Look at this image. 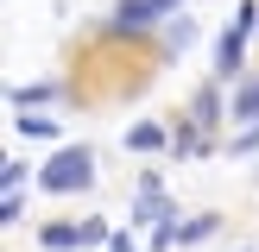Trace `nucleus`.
I'll return each instance as SVG.
<instances>
[{"label": "nucleus", "mask_w": 259, "mask_h": 252, "mask_svg": "<svg viewBox=\"0 0 259 252\" xmlns=\"http://www.w3.org/2000/svg\"><path fill=\"white\" fill-rule=\"evenodd\" d=\"M38 239H45V252H76V246H89V239H82V227H45Z\"/></svg>", "instance_id": "39448f33"}, {"label": "nucleus", "mask_w": 259, "mask_h": 252, "mask_svg": "<svg viewBox=\"0 0 259 252\" xmlns=\"http://www.w3.org/2000/svg\"><path fill=\"white\" fill-rule=\"evenodd\" d=\"M247 151H259V120H247V133H234V158H247Z\"/></svg>", "instance_id": "9d476101"}, {"label": "nucleus", "mask_w": 259, "mask_h": 252, "mask_svg": "<svg viewBox=\"0 0 259 252\" xmlns=\"http://www.w3.org/2000/svg\"><path fill=\"white\" fill-rule=\"evenodd\" d=\"M108 252H133V239H126V233H114V239H108Z\"/></svg>", "instance_id": "ddd939ff"}, {"label": "nucleus", "mask_w": 259, "mask_h": 252, "mask_svg": "<svg viewBox=\"0 0 259 252\" xmlns=\"http://www.w3.org/2000/svg\"><path fill=\"white\" fill-rule=\"evenodd\" d=\"M38 183H45V189H57V196H76V189H89V183H95V151H89V145H63L57 158L38 170Z\"/></svg>", "instance_id": "f257e3e1"}, {"label": "nucleus", "mask_w": 259, "mask_h": 252, "mask_svg": "<svg viewBox=\"0 0 259 252\" xmlns=\"http://www.w3.org/2000/svg\"><path fill=\"white\" fill-rule=\"evenodd\" d=\"M19 133H25V139H51L57 126H51V120H32V113H19Z\"/></svg>", "instance_id": "9b49d317"}, {"label": "nucleus", "mask_w": 259, "mask_h": 252, "mask_svg": "<svg viewBox=\"0 0 259 252\" xmlns=\"http://www.w3.org/2000/svg\"><path fill=\"white\" fill-rule=\"evenodd\" d=\"M222 120V101H215V88H202L196 95V126H215Z\"/></svg>", "instance_id": "0eeeda50"}, {"label": "nucleus", "mask_w": 259, "mask_h": 252, "mask_svg": "<svg viewBox=\"0 0 259 252\" xmlns=\"http://www.w3.org/2000/svg\"><path fill=\"white\" fill-rule=\"evenodd\" d=\"M171 145H177V151H196L202 139H196V126H177V133H171Z\"/></svg>", "instance_id": "f8f14e48"}, {"label": "nucleus", "mask_w": 259, "mask_h": 252, "mask_svg": "<svg viewBox=\"0 0 259 252\" xmlns=\"http://www.w3.org/2000/svg\"><path fill=\"white\" fill-rule=\"evenodd\" d=\"M234 120H259V82H247L234 95Z\"/></svg>", "instance_id": "423d86ee"}, {"label": "nucleus", "mask_w": 259, "mask_h": 252, "mask_svg": "<svg viewBox=\"0 0 259 252\" xmlns=\"http://www.w3.org/2000/svg\"><path fill=\"white\" fill-rule=\"evenodd\" d=\"M126 145H139V151H152V145H164V133H158V126H133V133H126Z\"/></svg>", "instance_id": "1a4fd4ad"}, {"label": "nucleus", "mask_w": 259, "mask_h": 252, "mask_svg": "<svg viewBox=\"0 0 259 252\" xmlns=\"http://www.w3.org/2000/svg\"><path fill=\"white\" fill-rule=\"evenodd\" d=\"M253 25H259V7L247 0V7L234 13V25L222 32V44H215V76H240V63H247V38H253Z\"/></svg>", "instance_id": "f03ea898"}, {"label": "nucleus", "mask_w": 259, "mask_h": 252, "mask_svg": "<svg viewBox=\"0 0 259 252\" xmlns=\"http://www.w3.org/2000/svg\"><path fill=\"white\" fill-rule=\"evenodd\" d=\"M51 95H57L51 82H32V88H19V95H13V107H38V101H51Z\"/></svg>", "instance_id": "6e6552de"}, {"label": "nucleus", "mask_w": 259, "mask_h": 252, "mask_svg": "<svg viewBox=\"0 0 259 252\" xmlns=\"http://www.w3.org/2000/svg\"><path fill=\"white\" fill-rule=\"evenodd\" d=\"M133 221H158V227H164V221H171V202H164L158 189L146 183V196H139V208H133Z\"/></svg>", "instance_id": "20e7f679"}, {"label": "nucleus", "mask_w": 259, "mask_h": 252, "mask_svg": "<svg viewBox=\"0 0 259 252\" xmlns=\"http://www.w3.org/2000/svg\"><path fill=\"white\" fill-rule=\"evenodd\" d=\"M171 7H184V0H120V7H114V32H146V25H158Z\"/></svg>", "instance_id": "7ed1b4c3"}]
</instances>
